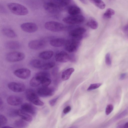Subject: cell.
Returning <instances> with one entry per match:
<instances>
[{
	"mask_svg": "<svg viewBox=\"0 0 128 128\" xmlns=\"http://www.w3.org/2000/svg\"><path fill=\"white\" fill-rule=\"evenodd\" d=\"M41 83V80L38 76L35 75L30 80V86L32 87H37Z\"/></svg>",
	"mask_w": 128,
	"mask_h": 128,
	"instance_id": "23",
	"label": "cell"
},
{
	"mask_svg": "<svg viewBox=\"0 0 128 128\" xmlns=\"http://www.w3.org/2000/svg\"><path fill=\"white\" fill-rule=\"evenodd\" d=\"M18 115L22 119L28 122H31L32 120V116L21 109L18 110Z\"/></svg>",
	"mask_w": 128,
	"mask_h": 128,
	"instance_id": "18",
	"label": "cell"
},
{
	"mask_svg": "<svg viewBox=\"0 0 128 128\" xmlns=\"http://www.w3.org/2000/svg\"><path fill=\"white\" fill-rule=\"evenodd\" d=\"M26 122L22 119H18L14 122V125L16 128H26L28 126V123Z\"/></svg>",
	"mask_w": 128,
	"mask_h": 128,
	"instance_id": "25",
	"label": "cell"
},
{
	"mask_svg": "<svg viewBox=\"0 0 128 128\" xmlns=\"http://www.w3.org/2000/svg\"><path fill=\"white\" fill-rule=\"evenodd\" d=\"M38 76L40 77L41 79V84L42 86H48L51 84L52 80L50 78L47 77H41Z\"/></svg>",
	"mask_w": 128,
	"mask_h": 128,
	"instance_id": "27",
	"label": "cell"
},
{
	"mask_svg": "<svg viewBox=\"0 0 128 128\" xmlns=\"http://www.w3.org/2000/svg\"><path fill=\"white\" fill-rule=\"evenodd\" d=\"M84 20V17L83 16L77 15L66 17L63 19L62 21L66 24H74L82 23Z\"/></svg>",
	"mask_w": 128,
	"mask_h": 128,
	"instance_id": "5",
	"label": "cell"
},
{
	"mask_svg": "<svg viewBox=\"0 0 128 128\" xmlns=\"http://www.w3.org/2000/svg\"><path fill=\"white\" fill-rule=\"evenodd\" d=\"M115 11L114 10L111 8H108L103 14L104 17L106 18H111L112 16L114 14Z\"/></svg>",
	"mask_w": 128,
	"mask_h": 128,
	"instance_id": "29",
	"label": "cell"
},
{
	"mask_svg": "<svg viewBox=\"0 0 128 128\" xmlns=\"http://www.w3.org/2000/svg\"><path fill=\"white\" fill-rule=\"evenodd\" d=\"M3 105V102L1 98L0 99V109L1 110V108H2Z\"/></svg>",
	"mask_w": 128,
	"mask_h": 128,
	"instance_id": "42",
	"label": "cell"
},
{
	"mask_svg": "<svg viewBox=\"0 0 128 128\" xmlns=\"http://www.w3.org/2000/svg\"><path fill=\"white\" fill-rule=\"evenodd\" d=\"M54 2L58 4L62 8L63 6L68 5L70 2V0H54Z\"/></svg>",
	"mask_w": 128,
	"mask_h": 128,
	"instance_id": "31",
	"label": "cell"
},
{
	"mask_svg": "<svg viewBox=\"0 0 128 128\" xmlns=\"http://www.w3.org/2000/svg\"><path fill=\"white\" fill-rule=\"evenodd\" d=\"M25 55L23 53L19 52H12L8 54L6 56V59L10 62H16L23 60Z\"/></svg>",
	"mask_w": 128,
	"mask_h": 128,
	"instance_id": "6",
	"label": "cell"
},
{
	"mask_svg": "<svg viewBox=\"0 0 128 128\" xmlns=\"http://www.w3.org/2000/svg\"><path fill=\"white\" fill-rule=\"evenodd\" d=\"M86 31V29L84 28L78 27L70 31L69 34L72 38L81 40Z\"/></svg>",
	"mask_w": 128,
	"mask_h": 128,
	"instance_id": "9",
	"label": "cell"
},
{
	"mask_svg": "<svg viewBox=\"0 0 128 128\" xmlns=\"http://www.w3.org/2000/svg\"><path fill=\"white\" fill-rule=\"evenodd\" d=\"M86 24L88 26L94 30L96 29L98 26V24L97 22L93 19L89 20L87 22Z\"/></svg>",
	"mask_w": 128,
	"mask_h": 128,
	"instance_id": "28",
	"label": "cell"
},
{
	"mask_svg": "<svg viewBox=\"0 0 128 128\" xmlns=\"http://www.w3.org/2000/svg\"><path fill=\"white\" fill-rule=\"evenodd\" d=\"M79 0L82 3L84 4H86L87 2L86 0Z\"/></svg>",
	"mask_w": 128,
	"mask_h": 128,
	"instance_id": "44",
	"label": "cell"
},
{
	"mask_svg": "<svg viewBox=\"0 0 128 128\" xmlns=\"http://www.w3.org/2000/svg\"><path fill=\"white\" fill-rule=\"evenodd\" d=\"M44 26L47 30L56 32H60L64 28V26L62 24L54 21H50L46 22Z\"/></svg>",
	"mask_w": 128,
	"mask_h": 128,
	"instance_id": "4",
	"label": "cell"
},
{
	"mask_svg": "<svg viewBox=\"0 0 128 128\" xmlns=\"http://www.w3.org/2000/svg\"><path fill=\"white\" fill-rule=\"evenodd\" d=\"M105 61L106 64L108 66H110L112 64V61L110 54L109 53H107L105 56Z\"/></svg>",
	"mask_w": 128,
	"mask_h": 128,
	"instance_id": "35",
	"label": "cell"
},
{
	"mask_svg": "<svg viewBox=\"0 0 128 128\" xmlns=\"http://www.w3.org/2000/svg\"><path fill=\"white\" fill-rule=\"evenodd\" d=\"M21 109L26 113L33 115H35L36 112V108L30 104L28 103H25L22 104Z\"/></svg>",
	"mask_w": 128,
	"mask_h": 128,
	"instance_id": "16",
	"label": "cell"
},
{
	"mask_svg": "<svg viewBox=\"0 0 128 128\" xmlns=\"http://www.w3.org/2000/svg\"><path fill=\"white\" fill-rule=\"evenodd\" d=\"M22 29L26 32L33 33L36 32L38 30V26L35 23L32 22L23 23L20 25Z\"/></svg>",
	"mask_w": 128,
	"mask_h": 128,
	"instance_id": "11",
	"label": "cell"
},
{
	"mask_svg": "<svg viewBox=\"0 0 128 128\" xmlns=\"http://www.w3.org/2000/svg\"><path fill=\"white\" fill-rule=\"evenodd\" d=\"M74 69L73 68H69L64 71L62 73V78L63 81L68 80L71 75L74 72Z\"/></svg>",
	"mask_w": 128,
	"mask_h": 128,
	"instance_id": "19",
	"label": "cell"
},
{
	"mask_svg": "<svg viewBox=\"0 0 128 128\" xmlns=\"http://www.w3.org/2000/svg\"><path fill=\"white\" fill-rule=\"evenodd\" d=\"M8 115L10 117H16L18 115V110L15 109H11L8 112Z\"/></svg>",
	"mask_w": 128,
	"mask_h": 128,
	"instance_id": "33",
	"label": "cell"
},
{
	"mask_svg": "<svg viewBox=\"0 0 128 128\" xmlns=\"http://www.w3.org/2000/svg\"><path fill=\"white\" fill-rule=\"evenodd\" d=\"M56 60L61 62H66L70 60V56L66 52L61 51L55 56Z\"/></svg>",
	"mask_w": 128,
	"mask_h": 128,
	"instance_id": "14",
	"label": "cell"
},
{
	"mask_svg": "<svg viewBox=\"0 0 128 128\" xmlns=\"http://www.w3.org/2000/svg\"><path fill=\"white\" fill-rule=\"evenodd\" d=\"M123 30L125 32L127 31L128 30V24L124 26L123 28Z\"/></svg>",
	"mask_w": 128,
	"mask_h": 128,
	"instance_id": "41",
	"label": "cell"
},
{
	"mask_svg": "<svg viewBox=\"0 0 128 128\" xmlns=\"http://www.w3.org/2000/svg\"><path fill=\"white\" fill-rule=\"evenodd\" d=\"M26 95L28 100L34 104L39 106H42L44 103L38 98L37 94L33 90L27 89L26 92Z\"/></svg>",
	"mask_w": 128,
	"mask_h": 128,
	"instance_id": "2",
	"label": "cell"
},
{
	"mask_svg": "<svg viewBox=\"0 0 128 128\" xmlns=\"http://www.w3.org/2000/svg\"><path fill=\"white\" fill-rule=\"evenodd\" d=\"M2 128H13L12 127H11L10 126H4L2 127Z\"/></svg>",
	"mask_w": 128,
	"mask_h": 128,
	"instance_id": "46",
	"label": "cell"
},
{
	"mask_svg": "<svg viewBox=\"0 0 128 128\" xmlns=\"http://www.w3.org/2000/svg\"><path fill=\"white\" fill-rule=\"evenodd\" d=\"M8 86L10 90L16 92H22L26 89L25 85L20 82H11L8 84Z\"/></svg>",
	"mask_w": 128,
	"mask_h": 128,
	"instance_id": "10",
	"label": "cell"
},
{
	"mask_svg": "<svg viewBox=\"0 0 128 128\" xmlns=\"http://www.w3.org/2000/svg\"><path fill=\"white\" fill-rule=\"evenodd\" d=\"M44 62L37 59L32 60L30 62V64L32 66L38 69H40Z\"/></svg>",
	"mask_w": 128,
	"mask_h": 128,
	"instance_id": "26",
	"label": "cell"
},
{
	"mask_svg": "<svg viewBox=\"0 0 128 128\" xmlns=\"http://www.w3.org/2000/svg\"><path fill=\"white\" fill-rule=\"evenodd\" d=\"M55 65V63L53 62H44L40 69L43 70H48L54 66Z\"/></svg>",
	"mask_w": 128,
	"mask_h": 128,
	"instance_id": "30",
	"label": "cell"
},
{
	"mask_svg": "<svg viewBox=\"0 0 128 128\" xmlns=\"http://www.w3.org/2000/svg\"><path fill=\"white\" fill-rule=\"evenodd\" d=\"M8 121L6 118L2 114L0 115V128H2L7 122Z\"/></svg>",
	"mask_w": 128,
	"mask_h": 128,
	"instance_id": "32",
	"label": "cell"
},
{
	"mask_svg": "<svg viewBox=\"0 0 128 128\" xmlns=\"http://www.w3.org/2000/svg\"><path fill=\"white\" fill-rule=\"evenodd\" d=\"M102 84L101 83L91 84L88 88V91L92 90L99 88Z\"/></svg>",
	"mask_w": 128,
	"mask_h": 128,
	"instance_id": "34",
	"label": "cell"
},
{
	"mask_svg": "<svg viewBox=\"0 0 128 128\" xmlns=\"http://www.w3.org/2000/svg\"><path fill=\"white\" fill-rule=\"evenodd\" d=\"M7 48L10 49H17L19 48L21 46L20 43L18 42L11 41L7 42L5 44Z\"/></svg>",
	"mask_w": 128,
	"mask_h": 128,
	"instance_id": "20",
	"label": "cell"
},
{
	"mask_svg": "<svg viewBox=\"0 0 128 128\" xmlns=\"http://www.w3.org/2000/svg\"><path fill=\"white\" fill-rule=\"evenodd\" d=\"M44 7L47 11L52 14L58 13L62 9L59 5L54 2H46L44 4Z\"/></svg>",
	"mask_w": 128,
	"mask_h": 128,
	"instance_id": "7",
	"label": "cell"
},
{
	"mask_svg": "<svg viewBox=\"0 0 128 128\" xmlns=\"http://www.w3.org/2000/svg\"><path fill=\"white\" fill-rule=\"evenodd\" d=\"M127 75V74L126 73H124L121 74L120 76V80H123L126 77Z\"/></svg>",
	"mask_w": 128,
	"mask_h": 128,
	"instance_id": "40",
	"label": "cell"
},
{
	"mask_svg": "<svg viewBox=\"0 0 128 128\" xmlns=\"http://www.w3.org/2000/svg\"><path fill=\"white\" fill-rule=\"evenodd\" d=\"M9 10L13 14L18 16H25L28 14V11L24 6L19 4L11 2L7 5Z\"/></svg>",
	"mask_w": 128,
	"mask_h": 128,
	"instance_id": "1",
	"label": "cell"
},
{
	"mask_svg": "<svg viewBox=\"0 0 128 128\" xmlns=\"http://www.w3.org/2000/svg\"><path fill=\"white\" fill-rule=\"evenodd\" d=\"M94 4L98 8L101 9H104L106 6V5L105 3L102 1L96 3Z\"/></svg>",
	"mask_w": 128,
	"mask_h": 128,
	"instance_id": "37",
	"label": "cell"
},
{
	"mask_svg": "<svg viewBox=\"0 0 128 128\" xmlns=\"http://www.w3.org/2000/svg\"><path fill=\"white\" fill-rule=\"evenodd\" d=\"M22 98L18 96L12 95L8 97L7 99L8 103L12 106H17L22 104Z\"/></svg>",
	"mask_w": 128,
	"mask_h": 128,
	"instance_id": "15",
	"label": "cell"
},
{
	"mask_svg": "<svg viewBox=\"0 0 128 128\" xmlns=\"http://www.w3.org/2000/svg\"><path fill=\"white\" fill-rule=\"evenodd\" d=\"M124 128H128V122L126 123L124 126Z\"/></svg>",
	"mask_w": 128,
	"mask_h": 128,
	"instance_id": "45",
	"label": "cell"
},
{
	"mask_svg": "<svg viewBox=\"0 0 128 128\" xmlns=\"http://www.w3.org/2000/svg\"><path fill=\"white\" fill-rule=\"evenodd\" d=\"M94 4L96 3L102 1L101 0H90Z\"/></svg>",
	"mask_w": 128,
	"mask_h": 128,
	"instance_id": "43",
	"label": "cell"
},
{
	"mask_svg": "<svg viewBox=\"0 0 128 128\" xmlns=\"http://www.w3.org/2000/svg\"><path fill=\"white\" fill-rule=\"evenodd\" d=\"M54 92V89L48 86H43L39 88L37 90V93L42 97H47L52 96Z\"/></svg>",
	"mask_w": 128,
	"mask_h": 128,
	"instance_id": "8",
	"label": "cell"
},
{
	"mask_svg": "<svg viewBox=\"0 0 128 128\" xmlns=\"http://www.w3.org/2000/svg\"><path fill=\"white\" fill-rule=\"evenodd\" d=\"M114 109V106L112 104H109L106 108L105 113L106 115H108L112 112Z\"/></svg>",
	"mask_w": 128,
	"mask_h": 128,
	"instance_id": "36",
	"label": "cell"
},
{
	"mask_svg": "<svg viewBox=\"0 0 128 128\" xmlns=\"http://www.w3.org/2000/svg\"><path fill=\"white\" fill-rule=\"evenodd\" d=\"M68 14L72 16L78 15L81 12V10L78 6L73 5L70 6L68 8Z\"/></svg>",
	"mask_w": 128,
	"mask_h": 128,
	"instance_id": "21",
	"label": "cell"
},
{
	"mask_svg": "<svg viewBox=\"0 0 128 128\" xmlns=\"http://www.w3.org/2000/svg\"><path fill=\"white\" fill-rule=\"evenodd\" d=\"M53 54L54 52L52 51H46L40 53L39 56L42 59L47 60L50 58L52 57Z\"/></svg>",
	"mask_w": 128,
	"mask_h": 128,
	"instance_id": "22",
	"label": "cell"
},
{
	"mask_svg": "<svg viewBox=\"0 0 128 128\" xmlns=\"http://www.w3.org/2000/svg\"><path fill=\"white\" fill-rule=\"evenodd\" d=\"M46 44L45 42L43 40H35L30 42L28 44V46L32 49L38 50L44 48Z\"/></svg>",
	"mask_w": 128,
	"mask_h": 128,
	"instance_id": "13",
	"label": "cell"
},
{
	"mask_svg": "<svg viewBox=\"0 0 128 128\" xmlns=\"http://www.w3.org/2000/svg\"><path fill=\"white\" fill-rule=\"evenodd\" d=\"M14 74L20 78L26 79L30 76L31 71L28 68H22L15 70L14 72Z\"/></svg>",
	"mask_w": 128,
	"mask_h": 128,
	"instance_id": "12",
	"label": "cell"
},
{
	"mask_svg": "<svg viewBox=\"0 0 128 128\" xmlns=\"http://www.w3.org/2000/svg\"><path fill=\"white\" fill-rule=\"evenodd\" d=\"M66 42L65 40L62 38H55L50 40V43L52 46L58 47L64 45Z\"/></svg>",
	"mask_w": 128,
	"mask_h": 128,
	"instance_id": "17",
	"label": "cell"
},
{
	"mask_svg": "<svg viewBox=\"0 0 128 128\" xmlns=\"http://www.w3.org/2000/svg\"><path fill=\"white\" fill-rule=\"evenodd\" d=\"M2 32L6 36L10 38H14L16 36V34L12 30L9 28H5L3 29Z\"/></svg>",
	"mask_w": 128,
	"mask_h": 128,
	"instance_id": "24",
	"label": "cell"
},
{
	"mask_svg": "<svg viewBox=\"0 0 128 128\" xmlns=\"http://www.w3.org/2000/svg\"><path fill=\"white\" fill-rule=\"evenodd\" d=\"M70 106H68L65 108L63 110V112L64 114H66L69 112L71 110Z\"/></svg>",
	"mask_w": 128,
	"mask_h": 128,
	"instance_id": "39",
	"label": "cell"
},
{
	"mask_svg": "<svg viewBox=\"0 0 128 128\" xmlns=\"http://www.w3.org/2000/svg\"><path fill=\"white\" fill-rule=\"evenodd\" d=\"M59 97L50 100L49 102L50 105L51 106H54L57 101Z\"/></svg>",
	"mask_w": 128,
	"mask_h": 128,
	"instance_id": "38",
	"label": "cell"
},
{
	"mask_svg": "<svg viewBox=\"0 0 128 128\" xmlns=\"http://www.w3.org/2000/svg\"><path fill=\"white\" fill-rule=\"evenodd\" d=\"M80 41L73 38L66 41L64 45L65 50L70 53L75 52L77 50L80 46Z\"/></svg>",
	"mask_w": 128,
	"mask_h": 128,
	"instance_id": "3",
	"label": "cell"
}]
</instances>
